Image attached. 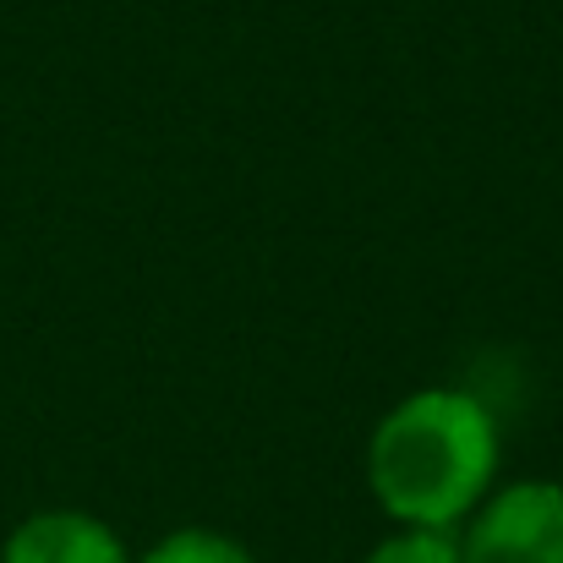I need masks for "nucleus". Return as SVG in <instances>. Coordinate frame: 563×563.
Here are the masks:
<instances>
[{
	"label": "nucleus",
	"instance_id": "obj_1",
	"mask_svg": "<svg viewBox=\"0 0 563 563\" xmlns=\"http://www.w3.org/2000/svg\"><path fill=\"white\" fill-rule=\"evenodd\" d=\"M504 432L487 399L454 383H427L394 399L367 438L373 504L399 531L454 537L498 487Z\"/></svg>",
	"mask_w": 563,
	"mask_h": 563
},
{
	"label": "nucleus",
	"instance_id": "obj_2",
	"mask_svg": "<svg viewBox=\"0 0 563 563\" xmlns=\"http://www.w3.org/2000/svg\"><path fill=\"white\" fill-rule=\"evenodd\" d=\"M460 563H563V482L520 476L454 531Z\"/></svg>",
	"mask_w": 563,
	"mask_h": 563
},
{
	"label": "nucleus",
	"instance_id": "obj_3",
	"mask_svg": "<svg viewBox=\"0 0 563 563\" xmlns=\"http://www.w3.org/2000/svg\"><path fill=\"white\" fill-rule=\"evenodd\" d=\"M0 563H137L121 531L88 509H38L11 526Z\"/></svg>",
	"mask_w": 563,
	"mask_h": 563
},
{
	"label": "nucleus",
	"instance_id": "obj_5",
	"mask_svg": "<svg viewBox=\"0 0 563 563\" xmlns=\"http://www.w3.org/2000/svg\"><path fill=\"white\" fill-rule=\"evenodd\" d=\"M362 563H460V542L443 531H394Z\"/></svg>",
	"mask_w": 563,
	"mask_h": 563
},
{
	"label": "nucleus",
	"instance_id": "obj_4",
	"mask_svg": "<svg viewBox=\"0 0 563 563\" xmlns=\"http://www.w3.org/2000/svg\"><path fill=\"white\" fill-rule=\"evenodd\" d=\"M137 563H263L246 542L224 537V531H208V526H181L170 537H159Z\"/></svg>",
	"mask_w": 563,
	"mask_h": 563
}]
</instances>
